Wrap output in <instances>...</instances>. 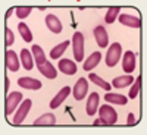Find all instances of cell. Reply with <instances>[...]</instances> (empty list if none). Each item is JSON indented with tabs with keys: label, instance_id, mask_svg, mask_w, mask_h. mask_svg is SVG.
<instances>
[{
	"label": "cell",
	"instance_id": "cell-1",
	"mask_svg": "<svg viewBox=\"0 0 147 135\" xmlns=\"http://www.w3.org/2000/svg\"><path fill=\"white\" fill-rule=\"evenodd\" d=\"M99 115H100V119L103 122V125H115L116 120H118L116 110L113 107H110L109 104H105L99 109Z\"/></svg>",
	"mask_w": 147,
	"mask_h": 135
},
{
	"label": "cell",
	"instance_id": "cell-15",
	"mask_svg": "<svg viewBox=\"0 0 147 135\" xmlns=\"http://www.w3.org/2000/svg\"><path fill=\"white\" fill-rule=\"evenodd\" d=\"M38 71L43 73L46 78H49V79H55V78L57 77V72H56L55 66H53L50 62H46V63L40 65V66H38Z\"/></svg>",
	"mask_w": 147,
	"mask_h": 135
},
{
	"label": "cell",
	"instance_id": "cell-10",
	"mask_svg": "<svg viewBox=\"0 0 147 135\" xmlns=\"http://www.w3.org/2000/svg\"><path fill=\"white\" fill-rule=\"evenodd\" d=\"M18 85L22 88H27V90H40L41 88V82L34 78H19Z\"/></svg>",
	"mask_w": 147,
	"mask_h": 135
},
{
	"label": "cell",
	"instance_id": "cell-11",
	"mask_svg": "<svg viewBox=\"0 0 147 135\" xmlns=\"http://www.w3.org/2000/svg\"><path fill=\"white\" fill-rule=\"evenodd\" d=\"M6 66L12 72H16L19 69V60H18V56H16V53L13 50L6 52Z\"/></svg>",
	"mask_w": 147,
	"mask_h": 135
},
{
	"label": "cell",
	"instance_id": "cell-18",
	"mask_svg": "<svg viewBox=\"0 0 147 135\" xmlns=\"http://www.w3.org/2000/svg\"><path fill=\"white\" fill-rule=\"evenodd\" d=\"M100 59H102V54H100L99 52H94V53L84 62V71H91L93 68H96L97 65H99Z\"/></svg>",
	"mask_w": 147,
	"mask_h": 135
},
{
	"label": "cell",
	"instance_id": "cell-30",
	"mask_svg": "<svg viewBox=\"0 0 147 135\" xmlns=\"http://www.w3.org/2000/svg\"><path fill=\"white\" fill-rule=\"evenodd\" d=\"M136 122H137V120H136V116H134L132 113H129V115H128V120H127V124H128V125H134Z\"/></svg>",
	"mask_w": 147,
	"mask_h": 135
},
{
	"label": "cell",
	"instance_id": "cell-21",
	"mask_svg": "<svg viewBox=\"0 0 147 135\" xmlns=\"http://www.w3.org/2000/svg\"><path fill=\"white\" fill-rule=\"evenodd\" d=\"M32 54H34V59H35V63L37 66H40L43 63H46L47 60H46V56H44V52H43V48L38 47V46H32Z\"/></svg>",
	"mask_w": 147,
	"mask_h": 135
},
{
	"label": "cell",
	"instance_id": "cell-14",
	"mask_svg": "<svg viewBox=\"0 0 147 135\" xmlns=\"http://www.w3.org/2000/svg\"><path fill=\"white\" fill-rule=\"evenodd\" d=\"M59 69L63 73H66V75H74L77 72V65L69 59H62L59 60Z\"/></svg>",
	"mask_w": 147,
	"mask_h": 135
},
{
	"label": "cell",
	"instance_id": "cell-27",
	"mask_svg": "<svg viewBox=\"0 0 147 135\" xmlns=\"http://www.w3.org/2000/svg\"><path fill=\"white\" fill-rule=\"evenodd\" d=\"M31 10H32V7H30V6H19V7H16V16L19 19H24L31 13Z\"/></svg>",
	"mask_w": 147,
	"mask_h": 135
},
{
	"label": "cell",
	"instance_id": "cell-16",
	"mask_svg": "<svg viewBox=\"0 0 147 135\" xmlns=\"http://www.w3.org/2000/svg\"><path fill=\"white\" fill-rule=\"evenodd\" d=\"M55 124H56V118L52 113H46V115H43L38 119L34 120L35 126H50V125H55Z\"/></svg>",
	"mask_w": 147,
	"mask_h": 135
},
{
	"label": "cell",
	"instance_id": "cell-12",
	"mask_svg": "<svg viewBox=\"0 0 147 135\" xmlns=\"http://www.w3.org/2000/svg\"><path fill=\"white\" fill-rule=\"evenodd\" d=\"M46 25H47L49 30H50L52 32H55V34L62 32V24H60V21L55 15H47L46 16Z\"/></svg>",
	"mask_w": 147,
	"mask_h": 135
},
{
	"label": "cell",
	"instance_id": "cell-6",
	"mask_svg": "<svg viewBox=\"0 0 147 135\" xmlns=\"http://www.w3.org/2000/svg\"><path fill=\"white\" fill-rule=\"evenodd\" d=\"M88 91V82L85 78H80L78 82L75 84V87H74V97H75L77 100H82L85 94Z\"/></svg>",
	"mask_w": 147,
	"mask_h": 135
},
{
	"label": "cell",
	"instance_id": "cell-32",
	"mask_svg": "<svg viewBox=\"0 0 147 135\" xmlns=\"http://www.w3.org/2000/svg\"><path fill=\"white\" fill-rule=\"evenodd\" d=\"M12 12H13V9H9V10H7V13H6V18H9V16L12 15Z\"/></svg>",
	"mask_w": 147,
	"mask_h": 135
},
{
	"label": "cell",
	"instance_id": "cell-2",
	"mask_svg": "<svg viewBox=\"0 0 147 135\" xmlns=\"http://www.w3.org/2000/svg\"><path fill=\"white\" fill-rule=\"evenodd\" d=\"M121 54H122V47L119 43H113L112 46L109 47L107 50V54H106V65L109 68H113L121 59Z\"/></svg>",
	"mask_w": 147,
	"mask_h": 135
},
{
	"label": "cell",
	"instance_id": "cell-9",
	"mask_svg": "<svg viewBox=\"0 0 147 135\" xmlns=\"http://www.w3.org/2000/svg\"><path fill=\"white\" fill-rule=\"evenodd\" d=\"M94 38L100 47H106L109 44V35H107L105 27H102V25H99L94 30Z\"/></svg>",
	"mask_w": 147,
	"mask_h": 135
},
{
	"label": "cell",
	"instance_id": "cell-17",
	"mask_svg": "<svg viewBox=\"0 0 147 135\" xmlns=\"http://www.w3.org/2000/svg\"><path fill=\"white\" fill-rule=\"evenodd\" d=\"M97 107H99V94L93 93L87 100V115H96Z\"/></svg>",
	"mask_w": 147,
	"mask_h": 135
},
{
	"label": "cell",
	"instance_id": "cell-22",
	"mask_svg": "<svg viewBox=\"0 0 147 135\" xmlns=\"http://www.w3.org/2000/svg\"><path fill=\"white\" fill-rule=\"evenodd\" d=\"M21 60H22L24 68H25L27 71L32 69L34 62H32V57H31V54H30V52L27 50V48H22V52H21Z\"/></svg>",
	"mask_w": 147,
	"mask_h": 135
},
{
	"label": "cell",
	"instance_id": "cell-13",
	"mask_svg": "<svg viewBox=\"0 0 147 135\" xmlns=\"http://www.w3.org/2000/svg\"><path fill=\"white\" fill-rule=\"evenodd\" d=\"M69 93H71V88H69V87H63L62 90H60V91L57 93V95H56L55 99L50 101V107H52V109L59 107L60 104H62V103L66 100V97L69 95Z\"/></svg>",
	"mask_w": 147,
	"mask_h": 135
},
{
	"label": "cell",
	"instance_id": "cell-28",
	"mask_svg": "<svg viewBox=\"0 0 147 135\" xmlns=\"http://www.w3.org/2000/svg\"><path fill=\"white\" fill-rule=\"evenodd\" d=\"M138 91H140V78H137L136 81H134L132 88H131L129 93H128V97H129V99H136L137 94H138Z\"/></svg>",
	"mask_w": 147,
	"mask_h": 135
},
{
	"label": "cell",
	"instance_id": "cell-3",
	"mask_svg": "<svg viewBox=\"0 0 147 135\" xmlns=\"http://www.w3.org/2000/svg\"><path fill=\"white\" fill-rule=\"evenodd\" d=\"M31 104H32V101H31L30 99H27L25 101H22L21 106L18 107V110L15 112V116H13V119H12V124H13V125H19V124H22V122L25 120L28 112H30Z\"/></svg>",
	"mask_w": 147,
	"mask_h": 135
},
{
	"label": "cell",
	"instance_id": "cell-7",
	"mask_svg": "<svg viewBox=\"0 0 147 135\" xmlns=\"http://www.w3.org/2000/svg\"><path fill=\"white\" fill-rule=\"evenodd\" d=\"M122 69L127 73H131L136 69V54L132 52H127L124 54V59H122Z\"/></svg>",
	"mask_w": 147,
	"mask_h": 135
},
{
	"label": "cell",
	"instance_id": "cell-29",
	"mask_svg": "<svg viewBox=\"0 0 147 135\" xmlns=\"http://www.w3.org/2000/svg\"><path fill=\"white\" fill-rule=\"evenodd\" d=\"M15 43V35H13V32H12L9 28H6L5 30V44L6 46H12Z\"/></svg>",
	"mask_w": 147,
	"mask_h": 135
},
{
	"label": "cell",
	"instance_id": "cell-26",
	"mask_svg": "<svg viewBox=\"0 0 147 135\" xmlns=\"http://www.w3.org/2000/svg\"><path fill=\"white\" fill-rule=\"evenodd\" d=\"M119 10H121V7H119V6L109 7V10H107V13H106V18H105V21H106L107 24H112V22H115L116 16L119 15Z\"/></svg>",
	"mask_w": 147,
	"mask_h": 135
},
{
	"label": "cell",
	"instance_id": "cell-5",
	"mask_svg": "<svg viewBox=\"0 0 147 135\" xmlns=\"http://www.w3.org/2000/svg\"><path fill=\"white\" fill-rule=\"evenodd\" d=\"M22 101V94L21 93H10L6 99V115H12L18 109L19 103Z\"/></svg>",
	"mask_w": 147,
	"mask_h": 135
},
{
	"label": "cell",
	"instance_id": "cell-20",
	"mask_svg": "<svg viewBox=\"0 0 147 135\" xmlns=\"http://www.w3.org/2000/svg\"><path fill=\"white\" fill-rule=\"evenodd\" d=\"M134 82V78L131 75H124V77H118L113 79L112 85L116 88H124V87H128V85H131Z\"/></svg>",
	"mask_w": 147,
	"mask_h": 135
},
{
	"label": "cell",
	"instance_id": "cell-19",
	"mask_svg": "<svg viewBox=\"0 0 147 135\" xmlns=\"http://www.w3.org/2000/svg\"><path fill=\"white\" fill-rule=\"evenodd\" d=\"M105 100L107 103H113V104H121V106H124L127 104L128 99L125 95H122V94H113V93H110V94H106L105 95Z\"/></svg>",
	"mask_w": 147,
	"mask_h": 135
},
{
	"label": "cell",
	"instance_id": "cell-8",
	"mask_svg": "<svg viewBox=\"0 0 147 135\" xmlns=\"http://www.w3.org/2000/svg\"><path fill=\"white\" fill-rule=\"evenodd\" d=\"M119 22L122 24V25H127V27H131V28H140V27H141L140 18L132 16V15H128V13H122V15L119 16Z\"/></svg>",
	"mask_w": 147,
	"mask_h": 135
},
{
	"label": "cell",
	"instance_id": "cell-23",
	"mask_svg": "<svg viewBox=\"0 0 147 135\" xmlns=\"http://www.w3.org/2000/svg\"><path fill=\"white\" fill-rule=\"evenodd\" d=\"M69 46V41H63V43H60L57 44L55 48H52V52H50V57L52 59H59L60 56L63 54V52L66 50V47Z\"/></svg>",
	"mask_w": 147,
	"mask_h": 135
},
{
	"label": "cell",
	"instance_id": "cell-24",
	"mask_svg": "<svg viewBox=\"0 0 147 135\" xmlns=\"http://www.w3.org/2000/svg\"><path fill=\"white\" fill-rule=\"evenodd\" d=\"M18 30H19V32H21V37H22V38L25 40L27 43H31V41H32V34H31V31H30V28H28L27 24L21 22L19 25H18Z\"/></svg>",
	"mask_w": 147,
	"mask_h": 135
},
{
	"label": "cell",
	"instance_id": "cell-4",
	"mask_svg": "<svg viewBox=\"0 0 147 135\" xmlns=\"http://www.w3.org/2000/svg\"><path fill=\"white\" fill-rule=\"evenodd\" d=\"M72 46H74V56H75V60L81 62L84 59V35L81 32L74 34Z\"/></svg>",
	"mask_w": 147,
	"mask_h": 135
},
{
	"label": "cell",
	"instance_id": "cell-31",
	"mask_svg": "<svg viewBox=\"0 0 147 135\" xmlns=\"http://www.w3.org/2000/svg\"><path fill=\"white\" fill-rule=\"evenodd\" d=\"M94 125H96V126H99V125H103L102 119H96V120H94Z\"/></svg>",
	"mask_w": 147,
	"mask_h": 135
},
{
	"label": "cell",
	"instance_id": "cell-25",
	"mask_svg": "<svg viewBox=\"0 0 147 135\" xmlns=\"http://www.w3.org/2000/svg\"><path fill=\"white\" fill-rule=\"evenodd\" d=\"M88 79H91V82H94L96 85H99V87H102L103 90H106V91H110V84H109V82H106V81H103L100 77H97L96 73H90Z\"/></svg>",
	"mask_w": 147,
	"mask_h": 135
}]
</instances>
